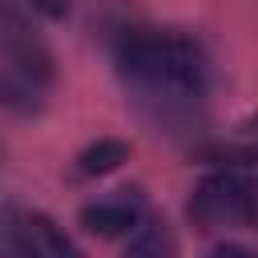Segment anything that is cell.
I'll return each instance as SVG.
<instances>
[{"mask_svg": "<svg viewBox=\"0 0 258 258\" xmlns=\"http://www.w3.org/2000/svg\"><path fill=\"white\" fill-rule=\"evenodd\" d=\"M258 210V177L246 169H214L189 194V218L198 226H234L254 218Z\"/></svg>", "mask_w": 258, "mask_h": 258, "instance_id": "7a4b0ae2", "label": "cell"}, {"mask_svg": "<svg viewBox=\"0 0 258 258\" xmlns=\"http://www.w3.org/2000/svg\"><path fill=\"white\" fill-rule=\"evenodd\" d=\"M137 222H141V210L129 198H97L81 210V226L97 238H125L137 230Z\"/></svg>", "mask_w": 258, "mask_h": 258, "instance_id": "277c9868", "label": "cell"}, {"mask_svg": "<svg viewBox=\"0 0 258 258\" xmlns=\"http://www.w3.org/2000/svg\"><path fill=\"white\" fill-rule=\"evenodd\" d=\"M40 105H44V101H40V89H36L32 81L0 69V109H4V113L32 117V113H40Z\"/></svg>", "mask_w": 258, "mask_h": 258, "instance_id": "8992f818", "label": "cell"}, {"mask_svg": "<svg viewBox=\"0 0 258 258\" xmlns=\"http://www.w3.org/2000/svg\"><path fill=\"white\" fill-rule=\"evenodd\" d=\"M0 69L32 81L36 89H44L52 81V56H48V48L20 20H4L0 24Z\"/></svg>", "mask_w": 258, "mask_h": 258, "instance_id": "3957f363", "label": "cell"}, {"mask_svg": "<svg viewBox=\"0 0 258 258\" xmlns=\"http://www.w3.org/2000/svg\"><path fill=\"white\" fill-rule=\"evenodd\" d=\"M254 218H258V210H254Z\"/></svg>", "mask_w": 258, "mask_h": 258, "instance_id": "9c48e42d", "label": "cell"}, {"mask_svg": "<svg viewBox=\"0 0 258 258\" xmlns=\"http://www.w3.org/2000/svg\"><path fill=\"white\" fill-rule=\"evenodd\" d=\"M129 161V145L121 137H97L93 145H85L77 153V173L81 177H105L113 169H121Z\"/></svg>", "mask_w": 258, "mask_h": 258, "instance_id": "5b68a950", "label": "cell"}, {"mask_svg": "<svg viewBox=\"0 0 258 258\" xmlns=\"http://www.w3.org/2000/svg\"><path fill=\"white\" fill-rule=\"evenodd\" d=\"M32 12H40V16H48V20H64L69 16V0H24Z\"/></svg>", "mask_w": 258, "mask_h": 258, "instance_id": "ba28073f", "label": "cell"}, {"mask_svg": "<svg viewBox=\"0 0 258 258\" xmlns=\"http://www.w3.org/2000/svg\"><path fill=\"white\" fill-rule=\"evenodd\" d=\"M117 73L137 89H169V93H206V56L189 36L125 28L113 44Z\"/></svg>", "mask_w": 258, "mask_h": 258, "instance_id": "6da1fadb", "label": "cell"}, {"mask_svg": "<svg viewBox=\"0 0 258 258\" xmlns=\"http://www.w3.org/2000/svg\"><path fill=\"white\" fill-rule=\"evenodd\" d=\"M161 250H173V242H169L157 226H141V222H137V230H133V238H129V254H161Z\"/></svg>", "mask_w": 258, "mask_h": 258, "instance_id": "52a82bcc", "label": "cell"}]
</instances>
